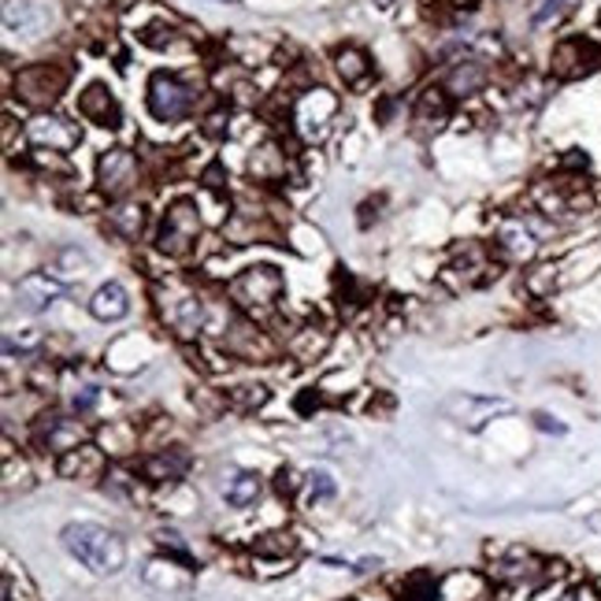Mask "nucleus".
Masks as SVG:
<instances>
[{"instance_id": "f8f14e48", "label": "nucleus", "mask_w": 601, "mask_h": 601, "mask_svg": "<svg viewBox=\"0 0 601 601\" xmlns=\"http://www.w3.org/2000/svg\"><path fill=\"white\" fill-rule=\"evenodd\" d=\"M160 308L179 338H193L201 331V324H205V305H201V297L190 294V290H174V294L160 300Z\"/></svg>"}, {"instance_id": "c756f323", "label": "nucleus", "mask_w": 601, "mask_h": 601, "mask_svg": "<svg viewBox=\"0 0 601 601\" xmlns=\"http://www.w3.org/2000/svg\"><path fill=\"white\" fill-rule=\"evenodd\" d=\"M4 601H42L34 583H31V576H26L23 568L19 571H15V565L4 568Z\"/></svg>"}, {"instance_id": "5701e85b", "label": "nucleus", "mask_w": 601, "mask_h": 601, "mask_svg": "<svg viewBox=\"0 0 601 601\" xmlns=\"http://www.w3.org/2000/svg\"><path fill=\"white\" fill-rule=\"evenodd\" d=\"M450 271H461L464 286H483V283H490V279L498 275V271H494V257L483 246H475V241H472V246H464L461 260Z\"/></svg>"}, {"instance_id": "f3484780", "label": "nucleus", "mask_w": 601, "mask_h": 601, "mask_svg": "<svg viewBox=\"0 0 601 601\" xmlns=\"http://www.w3.org/2000/svg\"><path fill=\"white\" fill-rule=\"evenodd\" d=\"M542 560L535 554H528V549H509L506 557H498L490 565V576L501 579V583H535L542 576Z\"/></svg>"}, {"instance_id": "1a4fd4ad", "label": "nucleus", "mask_w": 601, "mask_h": 601, "mask_svg": "<svg viewBox=\"0 0 601 601\" xmlns=\"http://www.w3.org/2000/svg\"><path fill=\"white\" fill-rule=\"evenodd\" d=\"M145 587H152L160 601H182L193 594V568L174 557H160L145 565Z\"/></svg>"}, {"instance_id": "f704fd0d", "label": "nucleus", "mask_w": 601, "mask_h": 601, "mask_svg": "<svg viewBox=\"0 0 601 601\" xmlns=\"http://www.w3.org/2000/svg\"><path fill=\"white\" fill-rule=\"evenodd\" d=\"M60 264H67L64 279H75V275H86V268H90V257L82 253V249H60Z\"/></svg>"}, {"instance_id": "4c0bfd02", "label": "nucleus", "mask_w": 601, "mask_h": 601, "mask_svg": "<svg viewBox=\"0 0 601 601\" xmlns=\"http://www.w3.org/2000/svg\"><path fill=\"white\" fill-rule=\"evenodd\" d=\"M275 487H279V494H283V498H290V494L297 490V475H294V468H283V472H279Z\"/></svg>"}, {"instance_id": "a211bd4d", "label": "nucleus", "mask_w": 601, "mask_h": 601, "mask_svg": "<svg viewBox=\"0 0 601 601\" xmlns=\"http://www.w3.org/2000/svg\"><path fill=\"white\" fill-rule=\"evenodd\" d=\"M60 475L64 479H75V483H93V479H104V457L97 445H79V450L64 453L60 457Z\"/></svg>"}, {"instance_id": "c85d7f7f", "label": "nucleus", "mask_w": 601, "mask_h": 601, "mask_svg": "<svg viewBox=\"0 0 601 601\" xmlns=\"http://www.w3.org/2000/svg\"><path fill=\"white\" fill-rule=\"evenodd\" d=\"M109 223H112L115 235L138 238V235H141V227H145V208H141V205H120V208H112Z\"/></svg>"}, {"instance_id": "f257e3e1", "label": "nucleus", "mask_w": 601, "mask_h": 601, "mask_svg": "<svg viewBox=\"0 0 601 601\" xmlns=\"http://www.w3.org/2000/svg\"><path fill=\"white\" fill-rule=\"evenodd\" d=\"M64 549L79 565H86L97 576H115L127 565V546L115 531L101 528V523H67L64 528Z\"/></svg>"}, {"instance_id": "7ed1b4c3", "label": "nucleus", "mask_w": 601, "mask_h": 601, "mask_svg": "<svg viewBox=\"0 0 601 601\" xmlns=\"http://www.w3.org/2000/svg\"><path fill=\"white\" fill-rule=\"evenodd\" d=\"M338 115V97L327 86H308L294 101V134L305 145H316L331 134V123Z\"/></svg>"}, {"instance_id": "9b49d317", "label": "nucleus", "mask_w": 601, "mask_h": 601, "mask_svg": "<svg viewBox=\"0 0 601 601\" xmlns=\"http://www.w3.org/2000/svg\"><path fill=\"white\" fill-rule=\"evenodd\" d=\"M601 64V48L587 37H568L554 48V75L557 79H579Z\"/></svg>"}, {"instance_id": "473e14b6", "label": "nucleus", "mask_w": 601, "mask_h": 601, "mask_svg": "<svg viewBox=\"0 0 601 601\" xmlns=\"http://www.w3.org/2000/svg\"><path fill=\"white\" fill-rule=\"evenodd\" d=\"M565 8H568V0H535V4H531V23L535 26L557 23V19L565 15Z\"/></svg>"}, {"instance_id": "f03ea898", "label": "nucleus", "mask_w": 601, "mask_h": 601, "mask_svg": "<svg viewBox=\"0 0 601 601\" xmlns=\"http://www.w3.org/2000/svg\"><path fill=\"white\" fill-rule=\"evenodd\" d=\"M286 294V279L275 264H253L230 279V300L249 319H268Z\"/></svg>"}, {"instance_id": "412c9836", "label": "nucleus", "mask_w": 601, "mask_h": 601, "mask_svg": "<svg viewBox=\"0 0 601 601\" xmlns=\"http://www.w3.org/2000/svg\"><path fill=\"white\" fill-rule=\"evenodd\" d=\"M141 472L149 483H174L190 472V453L179 450V445H171V450L152 453V457L141 464Z\"/></svg>"}, {"instance_id": "72a5a7b5", "label": "nucleus", "mask_w": 601, "mask_h": 601, "mask_svg": "<svg viewBox=\"0 0 601 601\" xmlns=\"http://www.w3.org/2000/svg\"><path fill=\"white\" fill-rule=\"evenodd\" d=\"M305 487H308V498H313V501H327V498H334V479H331V472H324V468L308 472Z\"/></svg>"}, {"instance_id": "b1692460", "label": "nucleus", "mask_w": 601, "mask_h": 601, "mask_svg": "<svg viewBox=\"0 0 601 601\" xmlns=\"http://www.w3.org/2000/svg\"><path fill=\"white\" fill-rule=\"evenodd\" d=\"M249 174L257 182H283L286 179V152L279 149L275 141L260 145V149L249 157Z\"/></svg>"}, {"instance_id": "cd10ccee", "label": "nucleus", "mask_w": 601, "mask_h": 601, "mask_svg": "<svg viewBox=\"0 0 601 601\" xmlns=\"http://www.w3.org/2000/svg\"><path fill=\"white\" fill-rule=\"evenodd\" d=\"M227 501L235 509H249V506H257V498H260V475L253 472H238L235 479L227 483Z\"/></svg>"}, {"instance_id": "2eb2a0df", "label": "nucleus", "mask_w": 601, "mask_h": 601, "mask_svg": "<svg viewBox=\"0 0 601 601\" xmlns=\"http://www.w3.org/2000/svg\"><path fill=\"white\" fill-rule=\"evenodd\" d=\"M79 115H82V120L97 123V127H104V131H115L123 123L120 101H115L112 90L104 82L86 86V90L79 93Z\"/></svg>"}, {"instance_id": "bb28decb", "label": "nucleus", "mask_w": 601, "mask_h": 601, "mask_svg": "<svg viewBox=\"0 0 601 601\" xmlns=\"http://www.w3.org/2000/svg\"><path fill=\"white\" fill-rule=\"evenodd\" d=\"M450 412L457 416V423H468V428H483L490 412H506L501 401H479V397H457L450 401Z\"/></svg>"}, {"instance_id": "ddd939ff", "label": "nucleus", "mask_w": 601, "mask_h": 601, "mask_svg": "<svg viewBox=\"0 0 601 601\" xmlns=\"http://www.w3.org/2000/svg\"><path fill=\"white\" fill-rule=\"evenodd\" d=\"M15 297H19V305H23L26 313L37 316V313H48V308L64 297V283L53 275V271H31V275L19 279Z\"/></svg>"}, {"instance_id": "7c9ffc66", "label": "nucleus", "mask_w": 601, "mask_h": 601, "mask_svg": "<svg viewBox=\"0 0 601 601\" xmlns=\"http://www.w3.org/2000/svg\"><path fill=\"white\" fill-rule=\"evenodd\" d=\"M401 601H439V583H434L431 571H416L401 587Z\"/></svg>"}, {"instance_id": "4468645a", "label": "nucleus", "mask_w": 601, "mask_h": 601, "mask_svg": "<svg viewBox=\"0 0 601 601\" xmlns=\"http://www.w3.org/2000/svg\"><path fill=\"white\" fill-rule=\"evenodd\" d=\"M494 249H498L501 260H512V264H528V260L538 253V235L523 219H506V223H498Z\"/></svg>"}, {"instance_id": "a878e982", "label": "nucleus", "mask_w": 601, "mask_h": 601, "mask_svg": "<svg viewBox=\"0 0 601 601\" xmlns=\"http://www.w3.org/2000/svg\"><path fill=\"white\" fill-rule=\"evenodd\" d=\"M334 67H338V75L345 79V86H361L367 75H372V60H367V53L364 48H356V45L338 48Z\"/></svg>"}, {"instance_id": "58836bf2", "label": "nucleus", "mask_w": 601, "mask_h": 601, "mask_svg": "<svg viewBox=\"0 0 601 601\" xmlns=\"http://www.w3.org/2000/svg\"><path fill=\"white\" fill-rule=\"evenodd\" d=\"M538 271H542V275H546V279H549V283H557V268H538ZM528 286H531V290H535V294H546V290H549L546 283H542V279H538V275H531V279H528Z\"/></svg>"}, {"instance_id": "4be33fe9", "label": "nucleus", "mask_w": 601, "mask_h": 601, "mask_svg": "<svg viewBox=\"0 0 601 601\" xmlns=\"http://www.w3.org/2000/svg\"><path fill=\"white\" fill-rule=\"evenodd\" d=\"M131 313V300H127V290L120 283H104L97 294L90 297V316L101 319V324H115Z\"/></svg>"}, {"instance_id": "39448f33", "label": "nucleus", "mask_w": 601, "mask_h": 601, "mask_svg": "<svg viewBox=\"0 0 601 601\" xmlns=\"http://www.w3.org/2000/svg\"><path fill=\"white\" fill-rule=\"evenodd\" d=\"M197 235H201V208L193 201H174L163 212L157 249L163 257H190V249L197 246Z\"/></svg>"}, {"instance_id": "2f4dec72", "label": "nucleus", "mask_w": 601, "mask_h": 601, "mask_svg": "<svg viewBox=\"0 0 601 601\" xmlns=\"http://www.w3.org/2000/svg\"><path fill=\"white\" fill-rule=\"evenodd\" d=\"M257 554L260 557H286V554H297V538L286 535V531H275V535H264L257 542Z\"/></svg>"}, {"instance_id": "393cba45", "label": "nucleus", "mask_w": 601, "mask_h": 601, "mask_svg": "<svg viewBox=\"0 0 601 601\" xmlns=\"http://www.w3.org/2000/svg\"><path fill=\"white\" fill-rule=\"evenodd\" d=\"M327 345H331V334H327L324 324H308V327H300L294 338H290V353H294L300 364H308V361H316V356H324Z\"/></svg>"}, {"instance_id": "9d476101", "label": "nucleus", "mask_w": 601, "mask_h": 601, "mask_svg": "<svg viewBox=\"0 0 601 601\" xmlns=\"http://www.w3.org/2000/svg\"><path fill=\"white\" fill-rule=\"evenodd\" d=\"M90 442V428H86L82 420H71V416H56L48 412L37 420V445L48 453H56V457H64V453L79 450V445Z\"/></svg>"}, {"instance_id": "6ab92c4d", "label": "nucleus", "mask_w": 601, "mask_h": 601, "mask_svg": "<svg viewBox=\"0 0 601 601\" xmlns=\"http://www.w3.org/2000/svg\"><path fill=\"white\" fill-rule=\"evenodd\" d=\"M4 23H8V31L37 37V31H45L48 26V8L42 4V0H8Z\"/></svg>"}, {"instance_id": "0eeeda50", "label": "nucleus", "mask_w": 601, "mask_h": 601, "mask_svg": "<svg viewBox=\"0 0 601 601\" xmlns=\"http://www.w3.org/2000/svg\"><path fill=\"white\" fill-rule=\"evenodd\" d=\"M97 186L109 201H123L138 186V160L131 149H109L97 160Z\"/></svg>"}, {"instance_id": "423d86ee", "label": "nucleus", "mask_w": 601, "mask_h": 601, "mask_svg": "<svg viewBox=\"0 0 601 601\" xmlns=\"http://www.w3.org/2000/svg\"><path fill=\"white\" fill-rule=\"evenodd\" d=\"M193 104H197V93H193L182 79H174V75H168V71H157L149 79V112H152V120L179 123L193 112Z\"/></svg>"}, {"instance_id": "20e7f679", "label": "nucleus", "mask_w": 601, "mask_h": 601, "mask_svg": "<svg viewBox=\"0 0 601 601\" xmlns=\"http://www.w3.org/2000/svg\"><path fill=\"white\" fill-rule=\"evenodd\" d=\"M67 79H71V75H67V67H60V64H31V67H23V71L15 75L12 90L23 104L45 112L64 97Z\"/></svg>"}, {"instance_id": "6e6552de", "label": "nucleus", "mask_w": 601, "mask_h": 601, "mask_svg": "<svg viewBox=\"0 0 601 601\" xmlns=\"http://www.w3.org/2000/svg\"><path fill=\"white\" fill-rule=\"evenodd\" d=\"M26 138H31L34 149H48V152H71L79 149L82 141V131L75 127L71 120H64V115H34L31 123H26Z\"/></svg>"}, {"instance_id": "e433bc0d", "label": "nucleus", "mask_w": 601, "mask_h": 601, "mask_svg": "<svg viewBox=\"0 0 601 601\" xmlns=\"http://www.w3.org/2000/svg\"><path fill=\"white\" fill-rule=\"evenodd\" d=\"M97 397H101V390L97 386H79V390L71 394V409L86 416V412H93V405H97Z\"/></svg>"}, {"instance_id": "a19ab883", "label": "nucleus", "mask_w": 601, "mask_h": 601, "mask_svg": "<svg viewBox=\"0 0 601 601\" xmlns=\"http://www.w3.org/2000/svg\"><path fill=\"white\" fill-rule=\"evenodd\" d=\"M535 423H538V428H542V431H557V434H560V431H565V428H560V423H554V420H549V416H546V412H538V416H535Z\"/></svg>"}, {"instance_id": "c9c22d12", "label": "nucleus", "mask_w": 601, "mask_h": 601, "mask_svg": "<svg viewBox=\"0 0 601 601\" xmlns=\"http://www.w3.org/2000/svg\"><path fill=\"white\" fill-rule=\"evenodd\" d=\"M230 397H235L241 409H260V405L268 401V390H264V386H238V390L230 394Z\"/></svg>"}, {"instance_id": "aec40b11", "label": "nucleus", "mask_w": 601, "mask_h": 601, "mask_svg": "<svg viewBox=\"0 0 601 601\" xmlns=\"http://www.w3.org/2000/svg\"><path fill=\"white\" fill-rule=\"evenodd\" d=\"M412 123L416 131L423 134H439L445 123H450V93L445 90H428L420 93V101H416V112H412Z\"/></svg>"}, {"instance_id": "ea45409f", "label": "nucleus", "mask_w": 601, "mask_h": 601, "mask_svg": "<svg viewBox=\"0 0 601 601\" xmlns=\"http://www.w3.org/2000/svg\"><path fill=\"white\" fill-rule=\"evenodd\" d=\"M205 186H208V190H219V186H223V168H219V163H216V168H208Z\"/></svg>"}, {"instance_id": "79ce46f5", "label": "nucleus", "mask_w": 601, "mask_h": 601, "mask_svg": "<svg viewBox=\"0 0 601 601\" xmlns=\"http://www.w3.org/2000/svg\"><path fill=\"white\" fill-rule=\"evenodd\" d=\"M557 601H579V594H565V598H557Z\"/></svg>"}, {"instance_id": "dca6fc26", "label": "nucleus", "mask_w": 601, "mask_h": 601, "mask_svg": "<svg viewBox=\"0 0 601 601\" xmlns=\"http://www.w3.org/2000/svg\"><path fill=\"white\" fill-rule=\"evenodd\" d=\"M487 79H490L487 60H479V56H461V60H453L450 67H445L442 90L450 97H472L487 86Z\"/></svg>"}]
</instances>
